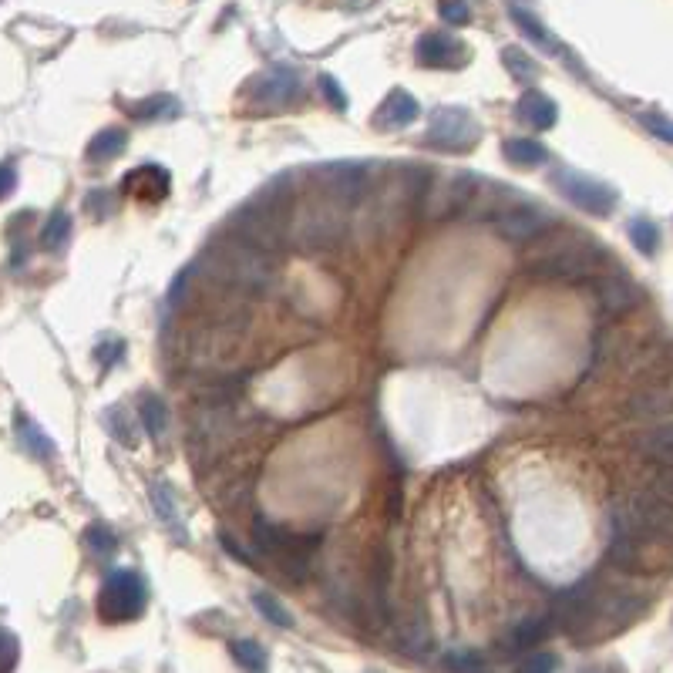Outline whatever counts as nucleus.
Listing matches in <instances>:
<instances>
[{
  "label": "nucleus",
  "mask_w": 673,
  "mask_h": 673,
  "mask_svg": "<svg viewBox=\"0 0 673 673\" xmlns=\"http://www.w3.org/2000/svg\"><path fill=\"white\" fill-rule=\"evenodd\" d=\"M145 583L138 573H128V569H118L101 583V593H98V613L101 620L108 623H128V620H138L145 610Z\"/></svg>",
  "instance_id": "nucleus-4"
},
{
  "label": "nucleus",
  "mask_w": 673,
  "mask_h": 673,
  "mask_svg": "<svg viewBox=\"0 0 673 673\" xmlns=\"http://www.w3.org/2000/svg\"><path fill=\"white\" fill-rule=\"evenodd\" d=\"M599 256H603L599 246L589 243L586 236H579V239H569V243L559 246V250H552L546 260H539L536 270L546 276H569V280H579V276L596 270Z\"/></svg>",
  "instance_id": "nucleus-5"
},
{
  "label": "nucleus",
  "mask_w": 673,
  "mask_h": 673,
  "mask_svg": "<svg viewBox=\"0 0 673 673\" xmlns=\"http://www.w3.org/2000/svg\"><path fill=\"white\" fill-rule=\"evenodd\" d=\"M125 192L145 199V202H159L169 196V172L159 169V165H142V169L125 175Z\"/></svg>",
  "instance_id": "nucleus-12"
},
{
  "label": "nucleus",
  "mask_w": 673,
  "mask_h": 673,
  "mask_svg": "<svg viewBox=\"0 0 673 673\" xmlns=\"http://www.w3.org/2000/svg\"><path fill=\"white\" fill-rule=\"evenodd\" d=\"M233 653H236V660L243 663L246 670H253V673H263V670H266V653H263L260 643H253V640H236V643H233Z\"/></svg>",
  "instance_id": "nucleus-26"
},
{
  "label": "nucleus",
  "mask_w": 673,
  "mask_h": 673,
  "mask_svg": "<svg viewBox=\"0 0 673 673\" xmlns=\"http://www.w3.org/2000/svg\"><path fill=\"white\" fill-rule=\"evenodd\" d=\"M138 414H142L145 431L159 441L165 435V428H169V411H165V404L155 398V394H145L142 404H138Z\"/></svg>",
  "instance_id": "nucleus-18"
},
{
  "label": "nucleus",
  "mask_w": 673,
  "mask_h": 673,
  "mask_svg": "<svg viewBox=\"0 0 673 673\" xmlns=\"http://www.w3.org/2000/svg\"><path fill=\"white\" fill-rule=\"evenodd\" d=\"M300 78L297 71L290 68H270L263 75H256L250 85V95L260 101V105H290V101L300 98Z\"/></svg>",
  "instance_id": "nucleus-9"
},
{
  "label": "nucleus",
  "mask_w": 673,
  "mask_h": 673,
  "mask_svg": "<svg viewBox=\"0 0 673 673\" xmlns=\"http://www.w3.org/2000/svg\"><path fill=\"white\" fill-rule=\"evenodd\" d=\"M17 660V640L7 630H0V673H11Z\"/></svg>",
  "instance_id": "nucleus-32"
},
{
  "label": "nucleus",
  "mask_w": 673,
  "mask_h": 673,
  "mask_svg": "<svg viewBox=\"0 0 673 673\" xmlns=\"http://www.w3.org/2000/svg\"><path fill=\"white\" fill-rule=\"evenodd\" d=\"M202 266L212 280L226 283V287L246 290V293H266L273 287L276 270H273V256H266L253 246L239 243V239H219V243L209 246V253L202 256Z\"/></svg>",
  "instance_id": "nucleus-1"
},
{
  "label": "nucleus",
  "mask_w": 673,
  "mask_h": 673,
  "mask_svg": "<svg viewBox=\"0 0 673 673\" xmlns=\"http://www.w3.org/2000/svg\"><path fill=\"white\" fill-rule=\"evenodd\" d=\"M253 542L266 559L276 562V569H280L287 579H307V559H310V549L317 546V539H300V536H293V532L280 529V525L256 519Z\"/></svg>",
  "instance_id": "nucleus-2"
},
{
  "label": "nucleus",
  "mask_w": 673,
  "mask_h": 673,
  "mask_svg": "<svg viewBox=\"0 0 673 673\" xmlns=\"http://www.w3.org/2000/svg\"><path fill=\"white\" fill-rule=\"evenodd\" d=\"M643 125L653 128V132H657V135L663 138V142H670V122H667V118H660V115H647V118H643Z\"/></svg>",
  "instance_id": "nucleus-38"
},
{
  "label": "nucleus",
  "mask_w": 673,
  "mask_h": 673,
  "mask_svg": "<svg viewBox=\"0 0 673 673\" xmlns=\"http://www.w3.org/2000/svg\"><path fill=\"white\" fill-rule=\"evenodd\" d=\"M347 206H340L334 199H310L297 209V243H303L307 250H324V246H334L347 233Z\"/></svg>",
  "instance_id": "nucleus-3"
},
{
  "label": "nucleus",
  "mask_w": 673,
  "mask_h": 673,
  "mask_svg": "<svg viewBox=\"0 0 673 673\" xmlns=\"http://www.w3.org/2000/svg\"><path fill=\"white\" fill-rule=\"evenodd\" d=\"M630 236H633V243H636V250L640 253H657V239H660V233H657V226L650 223L647 216H636L633 223H630Z\"/></svg>",
  "instance_id": "nucleus-24"
},
{
  "label": "nucleus",
  "mask_w": 673,
  "mask_h": 673,
  "mask_svg": "<svg viewBox=\"0 0 673 673\" xmlns=\"http://www.w3.org/2000/svg\"><path fill=\"white\" fill-rule=\"evenodd\" d=\"M169 105H175V101L159 95V98H149V101H142L138 108H132V115L135 118H159V115H165V108H169Z\"/></svg>",
  "instance_id": "nucleus-31"
},
{
  "label": "nucleus",
  "mask_w": 673,
  "mask_h": 673,
  "mask_svg": "<svg viewBox=\"0 0 673 673\" xmlns=\"http://www.w3.org/2000/svg\"><path fill=\"white\" fill-rule=\"evenodd\" d=\"M125 145H128V132H122V128H105V132H98L95 138H91L88 159L91 162H108V159H115V155H122Z\"/></svg>",
  "instance_id": "nucleus-16"
},
{
  "label": "nucleus",
  "mask_w": 673,
  "mask_h": 673,
  "mask_svg": "<svg viewBox=\"0 0 673 673\" xmlns=\"http://www.w3.org/2000/svg\"><path fill=\"white\" fill-rule=\"evenodd\" d=\"M556 182L562 196L573 202V206L593 212V216H610L616 209V192L606 186V182H596L583 172H566V169L556 175Z\"/></svg>",
  "instance_id": "nucleus-6"
},
{
  "label": "nucleus",
  "mask_w": 673,
  "mask_h": 673,
  "mask_svg": "<svg viewBox=\"0 0 673 673\" xmlns=\"http://www.w3.org/2000/svg\"><path fill=\"white\" fill-rule=\"evenodd\" d=\"M515 115H519L522 125L536 128V132H546V128L556 125V101H552L549 95H542V91H525V95L519 98V105H515Z\"/></svg>",
  "instance_id": "nucleus-13"
},
{
  "label": "nucleus",
  "mask_w": 673,
  "mask_h": 673,
  "mask_svg": "<svg viewBox=\"0 0 673 673\" xmlns=\"http://www.w3.org/2000/svg\"><path fill=\"white\" fill-rule=\"evenodd\" d=\"M152 499H155V509H159V519L175 532V539H179V542L186 539V529H182L179 515H175V505H172V492H169V488H165L162 482H155L152 485Z\"/></svg>",
  "instance_id": "nucleus-21"
},
{
  "label": "nucleus",
  "mask_w": 673,
  "mask_h": 673,
  "mask_svg": "<svg viewBox=\"0 0 673 673\" xmlns=\"http://www.w3.org/2000/svg\"><path fill=\"white\" fill-rule=\"evenodd\" d=\"M633 411L636 414H643V418H667V411H670V401H667V394H650V398H640L633 404Z\"/></svg>",
  "instance_id": "nucleus-30"
},
{
  "label": "nucleus",
  "mask_w": 673,
  "mask_h": 673,
  "mask_svg": "<svg viewBox=\"0 0 673 673\" xmlns=\"http://www.w3.org/2000/svg\"><path fill=\"white\" fill-rule=\"evenodd\" d=\"M17 186V172L11 169V165H0V199L11 196Z\"/></svg>",
  "instance_id": "nucleus-37"
},
{
  "label": "nucleus",
  "mask_w": 673,
  "mask_h": 673,
  "mask_svg": "<svg viewBox=\"0 0 673 673\" xmlns=\"http://www.w3.org/2000/svg\"><path fill=\"white\" fill-rule=\"evenodd\" d=\"M502 61H505V68H509L519 81H532V78L539 75V64L532 61L522 48H505L502 51Z\"/></svg>",
  "instance_id": "nucleus-22"
},
{
  "label": "nucleus",
  "mask_w": 673,
  "mask_h": 673,
  "mask_svg": "<svg viewBox=\"0 0 673 673\" xmlns=\"http://www.w3.org/2000/svg\"><path fill=\"white\" fill-rule=\"evenodd\" d=\"M505 159L512 165H522V169H536L549 159L546 145L542 142H532V138H509L505 142Z\"/></svg>",
  "instance_id": "nucleus-15"
},
{
  "label": "nucleus",
  "mask_w": 673,
  "mask_h": 673,
  "mask_svg": "<svg viewBox=\"0 0 673 673\" xmlns=\"http://www.w3.org/2000/svg\"><path fill=\"white\" fill-rule=\"evenodd\" d=\"M552 667H556V657H552V653H539V657L525 660L519 670L522 673H552Z\"/></svg>",
  "instance_id": "nucleus-34"
},
{
  "label": "nucleus",
  "mask_w": 673,
  "mask_h": 673,
  "mask_svg": "<svg viewBox=\"0 0 673 673\" xmlns=\"http://www.w3.org/2000/svg\"><path fill=\"white\" fill-rule=\"evenodd\" d=\"M643 448L650 451V458H657V462L667 465L670 462V424H653L647 431V438H643Z\"/></svg>",
  "instance_id": "nucleus-25"
},
{
  "label": "nucleus",
  "mask_w": 673,
  "mask_h": 673,
  "mask_svg": "<svg viewBox=\"0 0 673 673\" xmlns=\"http://www.w3.org/2000/svg\"><path fill=\"white\" fill-rule=\"evenodd\" d=\"M320 88H324L327 95L334 98V105H337V108H344V105H347L344 91H340V85H337V81H334V75H320Z\"/></svg>",
  "instance_id": "nucleus-36"
},
{
  "label": "nucleus",
  "mask_w": 673,
  "mask_h": 673,
  "mask_svg": "<svg viewBox=\"0 0 673 673\" xmlns=\"http://www.w3.org/2000/svg\"><path fill=\"white\" fill-rule=\"evenodd\" d=\"M438 14H441V21H445V24H465L468 21V7L465 4H441Z\"/></svg>",
  "instance_id": "nucleus-35"
},
{
  "label": "nucleus",
  "mask_w": 673,
  "mask_h": 673,
  "mask_svg": "<svg viewBox=\"0 0 673 673\" xmlns=\"http://www.w3.org/2000/svg\"><path fill=\"white\" fill-rule=\"evenodd\" d=\"M468 48L445 31H431L418 41V61L424 68H462Z\"/></svg>",
  "instance_id": "nucleus-10"
},
{
  "label": "nucleus",
  "mask_w": 673,
  "mask_h": 673,
  "mask_svg": "<svg viewBox=\"0 0 673 673\" xmlns=\"http://www.w3.org/2000/svg\"><path fill=\"white\" fill-rule=\"evenodd\" d=\"M552 223H556V216H552L549 209H536V206H522V209H505L499 216V233L505 239H519V243H525V239L539 236L542 229H549Z\"/></svg>",
  "instance_id": "nucleus-11"
},
{
  "label": "nucleus",
  "mask_w": 673,
  "mask_h": 673,
  "mask_svg": "<svg viewBox=\"0 0 673 673\" xmlns=\"http://www.w3.org/2000/svg\"><path fill=\"white\" fill-rule=\"evenodd\" d=\"M85 206H88V209H95L98 216H105V212H112V209H115V199H112V192L95 189V192H88Z\"/></svg>",
  "instance_id": "nucleus-33"
},
{
  "label": "nucleus",
  "mask_w": 673,
  "mask_h": 673,
  "mask_svg": "<svg viewBox=\"0 0 673 673\" xmlns=\"http://www.w3.org/2000/svg\"><path fill=\"white\" fill-rule=\"evenodd\" d=\"M549 633V623L542 620V616H536V620H529V623H522V626H515V633H512V640H515V647L519 650H525V647H532V643H539L542 636Z\"/></svg>",
  "instance_id": "nucleus-29"
},
{
  "label": "nucleus",
  "mask_w": 673,
  "mask_h": 673,
  "mask_svg": "<svg viewBox=\"0 0 673 673\" xmlns=\"http://www.w3.org/2000/svg\"><path fill=\"white\" fill-rule=\"evenodd\" d=\"M509 14L515 17V21H519V27H522V31L529 34V38L536 41V44H546V48H556V41H552L549 34H546V27H539V21H536V17H532L529 11H525V7H509Z\"/></svg>",
  "instance_id": "nucleus-28"
},
{
  "label": "nucleus",
  "mask_w": 673,
  "mask_h": 673,
  "mask_svg": "<svg viewBox=\"0 0 673 673\" xmlns=\"http://www.w3.org/2000/svg\"><path fill=\"white\" fill-rule=\"evenodd\" d=\"M431 142L441 149H472L478 142V122L465 108H438L431 115Z\"/></svg>",
  "instance_id": "nucleus-7"
},
{
  "label": "nucleus",
  "mask_w": 673,
  "mask_h": 673,
  "mask_svg": "<svg viewBox=\"0 0 673 673\" xmlns=\"http://www.w3.org/2000/svg\"><path fill=\"white\" fill-rule=\"evenodd\" d=\"M320 179H324V196L340 202V206L357 202L361 199V192L367 189L364 165H357V162H330L320 169Z\"/></svg>",
  "instance_id": "nucleus-8"
},
{
  "label": "nucleus",
  "mask_w": 673,
  "mask_h": 673,
  "mask_svg": "<svg viewBox=\"0 0 673 673\" xmlns=\"http://www.w3.org/2000/svg\"><path fill=\"white\" fill-rule=\"evenodd\" d=\"M85 542H88L91 552H95L98 559H112L115 549H118V539H115V532L108 529V525H91V529L85 532Z\"/></svg>",
  "instance_id": "nucleus-23"
},
{
  "label": "nucleus",
  "mask_w": 673,
  "mask_h": 673,
  "mask_svg": "<svg viewBox=\"0 0 673 673\" xmlns=\"http://www.w3.org/2000/svg\"><path fill=\"white\" fill-rule=\"evenodd\" d=\"M418 115H421L418 101H414L408 91L398 88V91H391V95L381 101V108H377L374 122L381 125V128H408Z\"/></svg>",
  "instance_id": "nucleus-14"
},
{
  "label": "nucleus",
  "mask_w": 673,
  "mask_h": 673,
  "mask_svg": "<svg viewBox=\"0 0 673 673\" xmlns=\"http://www.w3.org/2000/svg\"><path fill=\"white\" fill-rule=\"evenodd\" d=\"M68 236H71V216L68 212H54V216L48 219V226L41 229V246L48 253H54V250H64L68 246Z\"/></svg>",
  "instance_id": "nucleus-19"
},
{
  "label": "nucleus",
  "mask_w": 673,
  "mask_h": 673,
  "mask_svg": "<svg viewBox=\"0 0 673 673\" xmlns=\"http://www.w3.org/2000/svg\"><path fill=\"white\" fill-rule=\"evenodd\" d=\"M17 431H21V441H24V448L31 451L34 458H41V462H48V458L54 455V445H51V438H44L41 435V428L34 421H27V418H17Z\"/></svg>",
  "instance_id": "nucleus-20"
},
{
  "label": "nucleus",
  "mask_w": 673,
  "mask_h": 673,
  "mask_svg": "<svg viewBox=\"0 0 673 673\" xmlns=\"http://www.w3.org/2000/svg\"><path fill=\"white\" fill-rule=\"evenodd\" d=\"M599 300L610 313H620L636 300V293L623 276H606V280H599Z\"/></svg>",
  "instance_id": "nucleus-17"
},
{
  "label": "nucleus",
  "mask_w": 673,
  "mask_h": 673,
  "mask_svg": "<svg viewBox=\"0 0 673 673\" xmlns=\"http://www.w3.org/2000/svg\"><path fill=\"white\" fill-rule=\"evenodd\" d=\"M253 603H256V610H260L270 623H276V626H293V616L283 610L280 599H273L270 593H256Z\"/></svg>",
  "instance_id": "nucleus-27"
}]
</instances>
